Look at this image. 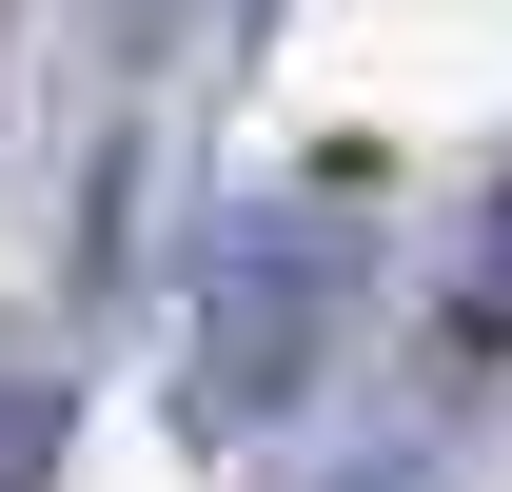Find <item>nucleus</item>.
Listing matches in <instances>:
<instances>
[{
  "instance_id": "7ed1b4c3",
  "label": "nucleus",
  "mask_w": 512,
  "mask_h": 492,
  "mask_svg": "<svg viewBox=\"0 0 512 492\" xmlns=\"http://www.w3.org/2000/svg\"><path fill=\"white\" fill-rule=\"evenodd\" d=\"M453 335H473V355H512V178L473 197V237H453Z\"/></svg>"
},
{
  "instance_id": "f03ea898",
  "label": "nucleus",
  "mask_w": 512,
  "mask_h": 492,
  "mask_svg": "<svg viewBox=\"0 0 512 492\" xmlns=\"http://www.w3.org/2000/svg\"><path fill=\"white\" fill-rule=\"evenodd\" d=\"M60 433H79L60 355H20V335H0V492H40V473H60Z\"/></svg>"
},
{
  "instance_id": "f257e3e1",
  "label": "nucleus",
  "mask_w": 512,
  "mask_h": 492,
  "mask_svg": "<svg viewBox=\"0 0 512 492\" xmlns=\"http://www.w3.org/2000/svg\"><path fill=\"white\" fill-rule=\"evenodd\" d=\"M335 335H355V217H335V197H256V217H217V256H197V335H178L197 433H276V414L335 374Z\"/></svg>"
}]
</instances>
